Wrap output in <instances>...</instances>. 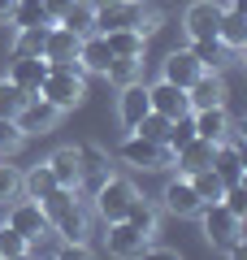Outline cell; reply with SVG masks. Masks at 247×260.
Listing matches in <instances>:
<instances>
[{
    "mask_svg": "<svg viewBox=\"0 0 247 260\" xmlns=\"http://www.w3.org/2000/svg\"><path fill=\"white\" fill-rule=\"evenodd\" d=\"M56 117H61V109H52L44 95H26V104L18 109L13 121L22 126V135H48V130L56 126Z\"/></svg>",
    "mask_w": 247,
    "mask_h": 260,
    "instance_id": "6",
    "label": "cell"
},
{
    "mask_svg": "<svg viewBox=\"0 0 247 260\" xmlns=\"http://www.w3.org/2000/svg\"><path fill=\"white\" fill-rule=\"evenodd\" d=\"M13 26H48L52 13H48L44 0H13V13H9Z\"/></svg>",
    "mask_w": 247,
    "mask_h": 260,
    "instance_id": "25",
    "label": "cell"
},
{
    "mask_svg": "<svg viewBox=\"0 0 247 260\" xmlns=\"http://www.w3.org/2000/svg\"><path fill=\"white\" fill-rule=\"evenodd\" d=\"M26 104V91L9 78H0V117H18V109Z\"/></svg>",
    "mask_w": 247,
    "mask_h": 260,
    "instance_id": "33",
    "label": "cell"
},
{
    "mask_svg": "<svg viewBox=\"0 0 247 260\" xmlns=\"http://www.w3.org/2000/svg\"><path fill=\"white\" fill-rule=\"evenodd\" d=\"M226 95H230V87H226V78H221V70H204V74L187 87L191 113L195 109H212V104H226Z\"/></svg>",
    "mask_w": 247,
    "mask_h": 260,
    "instance_id": "7",
    "label": "cell"
},
{
    "mask_svg": "<svg viewBox=\"0 0 247 260\" xmlns=\"http://www.w3.org/2000/svg\"><path fill=\"white\" fill-rule=\"evenodd\" d=\"M39 95H44L52 109H61V113L78 109L82 95H87V83H82V65H78V61L48 65V78H44V87H39Z\"/></svg>",
    "mask_w": 247,
    "mask_h": 260,
    "instance_id": "2",
    "label": "cell"
},
{
    "mask_svg": "<svg viewBox=\"0 0 247 260\" xmlns=\"http://www.w3.org/2000/svg\"><path fill=\"white\" fill-rule=\"evenodd\" d=\"M22 195V174L13 165H0V200H18Z\"/></svg>",
    "mask_w": 247,
    "mask_h": 260,
    "instance_id": "36",
    "label": "cell"
},
{
    "mask_svg": "<svg viewBox=\"0 0 247 260\" xmlns=\"http://www.w3.org/2000/svg\"><path fill=\"white\" fill-rule=\"evenodd\" d=\"M187 52H191L195 61L204 65V70H221V65L238 61V52H230V48L221 44L217 35H212V39H191V48H187Z\"/></svg>",
    "mask_w": 247,
    "mask_h": 260,
    "instance_id": "22",
    "label": "cell"
},
{
    "mask_svg": "<svg viewBox=\"0 0 247 260\" xmlns=\"http://www.w3.org/2000/svg\"><path fill=\"white\" fill-rule=\"evenodd\" d=\"M96 5H100V0H70L56 22L70 26L74 35H91V30H96Z\"/></svg>",
    "mask_w": 247,
    "mask_h": 260,
    "instance_id": "23",
    "label": "cell"
},
{
    "mask_svg": "<svg viewBox=\"0 0 247 260\" xmlns=\"http://www.w3.org/2000/svg\"><path fill=\"white\" fill-rule=\"evenodd\" d=\"M9 225L22 234V239H35V234L52 230L48 217H44V208H39V200H26V195H22L18 204H9Z\"/></svg>",
    "mask_w": 247,
    "mask_h": 260,
    "instance_id": "12",
    "label": "cell"
},
{
    "mask_svg": "<svg viewBox=\"0 0 247 260\" xmlns=\"http://www.w3.org/2000/svg\"><path fill=\"white\" fill-rule=\"evenodd\" d=\"M221 204H226L230 213H238V217H243V213H247V191H243V182H238V186H226Z\"/></svg>",
    "mask_w": 247,
    "mask_h": 260,
    "instance_id": "37",
    "label": "cell"
},
{
    "mask_svg": "<svg viewBox=\"0 0 247 260\" xmlns=\"http://www.w3.org/2000/svg\"><path fill=\"white\" fill-rule=\"evenodd\" d=\"M39 208H44V217H48V225H52L56 239H65V243L87 239V208H82L78 191L56 186V191H48L44 200H39Z\"/></svg>",
    "mask_w": 247,
    "mask_h": 260,
    "instance_id": "1",
    "label": "cell"
},
{
    "mask_svg": "<svg viewBox=\"0 0 247 260\" xmlns=\"http://www.w3.org/2000/svg\"><path fill=\"white\" fill-rule=\"evenodd\" d=\"M139 70H143V56H113L109 70H104V78H113V83L121 87V83H135Z\"/></svg>",
    "mask_w": 247,
    "mask_h": 260,
    "instance_id": "31",
    "label": "cell"
},
{
    "mask_svg": "<svg viewBox=\"0 0 247 260\" xmlns=\"http://www.w3.org/2000/svg\"><path fill=\"white\" fill-rule=\"evenodd\" d=\"M147 100H152V109L161 113V117H187V113H191V104H187V87H178V83H152L147 87Z\"/></svg>",
    "mask_w": 247,
    "mask_h": 260,
    "instance_id": "9",
    "label": "cell"
},
{
    "mask_svg": "<svg viewBox=\"0 0 247 260\" xmlns=\"http://www.w3.org/2000/svg\"><path fill=\"white\" fill-rule=\"evenodd\" d=\"M109 61H113V48H109V39H104L100 30L82 35V44H78V65H82V74H104V70H109Z\"/></svg>",
    "mask_w": 247,
    "mask_h": 260,
    "instance_id": "18",
    "label": "cell"
},
{
    "mask_svg": "<svg viewBox=\"0 0 247 260\" xmlns=\"http://www.w3.org/2000/svg\"><path fill=\"white\" fill-rule=\"evenodd\" d=\"M212 148H217V143H208V139L195 135L191 143H182V148L174 152V169H178V174H187V178H191L195 169H208L212 165Z\"/></svg>",
    "mask_w": 247,
    "mask_h": 260,
    "instance_id": "21",
    "label": "cell"
},
{
    "mask_svg": "<svg viewBox=\"0 0 247 260\" xmlns=\"http://www.w3.org/2000/svg\"><path fill=\"white\" fill-rule=\"evenodd\" d=\"M44 5H48V13H52V22H56V18H61V9L70 5V0H44Z\"/></svg>",
    "mask_w": 247,
    "mask_h": 260,
    "instance_id": "38",
    "label": "cell"
},
{
    "mask_svg": "<svg viewBox=\"0 0 247 260\" xmlns=\"http://www.w3.org/2000/svg\"><path fill=\"white\" fill-rule=\"evenodd\" d=\"M161 26H165V9L156 5V0H139V22H135V30H139V35H156Z\"/></svg>",
    "mask_w": 247,
    "mask_h": 260,
    "instance_id": "32",
    "label": "cell"
},
{
    "mask_svg": "<svg viewBox=\"0 0 247 260\" xmlns=\"http://www.w3.org/2000/svg\"><path fill=\"white\" fill-rule=\"evenodd\" d=\"M48 78V61L44 56H13V70H9V83H18L26 95H39Z\"/></svg>",
    "mask_w": 247,
    "mask_h": 260,
    "instance_id": "19",
    "label": "cell"
},
{
    "mask_svg": "<svg viewBox=\"0 0 247 260\" xmlns=\"http://www.w3.org/2000/svg\"><path fill=\"white\" fill-rule=\"evenodd\" d=\"M212 174H217L226 186H238V182H243V152H238V143H226V139H221L217 148H212Z\"/></svg>",
    "mask_w": 247,
    "mask_h": 260,
    "instance_id": "20",
    "label": "cell"
},
{
    "mask_svg": "<svg viewBox=\"0 0 247 260\" xmlns=\"http://www.w3.org/2000/svg\"><path fill=\"white\" fill-rule=\"evenodd\" d=\"M48 169H52L56 186L82 191V156H78V148H56L52 156H48Z\"/></svg>",
    "mask_w": 247,
    "mask_h": 260,
    "instance_id": "15",
    "label": "cell"
},
{
    "mask_svg": "<svg viewBox=\"0 0 247 260\" xmlns=\"http://www.w3.org/2000/svg\"><path fill=\"white\" fill-rule=\"evenodd\" d=\"M195 217H204V239H208L212 247H221V251H230L238 239H243V217L230 213L221 200H217V204H200Z\"/></svg>",
    "mask_w": 247,
    "mask_h": 260,
    "instance_id": "5",
    "label": "cell"
},
{
    "mask_svg": "<svg viewBox=\"0 0 247 260\" xmlns=\"http://www.w3.org/2000/svg\"><path fill=\"white\" fill-rule=\"evenodd\" d=\"M48 191H56V178H52V169H48V160L22 174V195H26V200H44Z\"/></svg>",
    "mask_w": 247,
    "mask_h": 260,
    "instance_id": "26",
    "label": "cell"
},
{
    "mask_svg": "<svg viewBox=\"0 0 247 260\" xmlns=\"http://www.w3.org/2000/svg\"><path fill=\"white\" fill-rule=\"evenodd\" d=\"M147 234L143 230H135V225L121 217V221H109V234H104V247L113 251V256H143V247H147Z\"/></svg>",
    "mask_w": 247,
    "mask_h": 260,
    "instance_id": "10",
    "label": "cell"
},
{
    "mask_svg": "<svg viewBox=\"0 0 247 260\" xmlns=\"http://www.w3.org/2000/svg\"><path fill=\"white\" fill-rule=\"evenodd\" d=\"M48 26H52V22H48ZM48 26H18V39H13V56H44Z\"/></svg>",
    "mask_w": 247,
    "mask_h": 260,
    "instance_id": "27",
    "label": "cell"
},
{
    "mask_svg": "<svg viewBox=\"0 0 247 260\" xmlns=\"http://www.w3.org/2000/svg\"><path fill=\"white\" fill-rule=\"evenodd\" d=\"M9 221V200H0V225Z\"/></svg>",
    "mask_w": 247,
    "mask_h": 260,
    "instance_id": "39",
    "label": "cell"
},
{
    "mask_svg": "<svg viewBox=\"0 0 247 260\" xmlns=\"http://www.w3.org/2000/svg\"><path fill=\"white\" fill-rule=\"evenodd\" d=\"M191 126H195V135H200V139H208V143L230 139V113H226V104L195 109V113H191Z\"/></svg>",
    "mask_w": 247,
    "mask_h": 260,
    "instance_id": "17",
    "label": "cell"
},
{
    "mask_svg": "<svg viewBox=\"0 0 247 260\" xmlns=\"http://www.w3.org/2000/svg\"><path fill=\"white\" fill-rule=\"evenodd\" d=\"M152 109V100H147V83H121V91H117V117H121V126L126 130H135V121L143 117V113Z\"/></svg>",
    "mask_w": 247,
    "mask_h": 260,
    "instance_id": "13",
    "label": "cell"
},
{
    "mask_svg": "<svg viewBox=\"0 0 247 260\" xmlns=\"http://www.w3.org/2000/svg\"><path fill=\"white\" fill-rule=\"evenodd\" d=\"M161 204H165V213H174V217H195V213H200V195H195L191 178H187V174L169 178L165 191H161Z\"/></svg>",
    "mask_w": 247,
    "mask_h": 260,
    "instance_id": "8",
    "label": "cell"
},
{
    "mask_svg": "<svg viewBox=\"0 0 247 260\" xmlns=\"http://www.w3.org/2000/svg\"><path fill=\"white\" fill-rule=\"evenodd\" d=\"M78 44H82V35H74L70 26L52 22V26H48V44H44V61H48V65L78 61Z\"/></svg>",
    "mask_w": 247,
    "mask_h": 260,
    "instance_id": "14",
    "label": "cell"
},
{
    "mask_svg": "<svg viewBox=\"0 0 247 260\" xmlns=\"http://www.w3.org/2000/svg\"><path fill=\"white\" fill-rule=\"evenodd\" d=\"M0 256H5V260H18V256H26V239H22V234L13 230L9 221L0 225Z\"/></svg>",
    "mask_w": 247,
    "mask_h": 260,
    "instance_id": "35",
    "label": "cell"
},
{
    "mask_svg": "<svg viewBox=\"0 0 247 260\" xmlns=\"http://www.w3.org/2000/svg\"><path fill=\"white\" fill-rule=\"evenodd\" d=\"M126 221L135 225V230H143L147 239H156V221H161V213H156L152 204H143V200L135 195V200H130V208H126Z\"/></svg>",
    "mask_w": 247,
    "mask_h": 260,
    "instance_id": "30",
    "label": "cell"
},
{
    "mask_svg": "<svg viewBox=\"0 0 247 260\" xmlns=\"http://www.w3.org/2000/svg\"><path fill=\"white\" fill-rule=\"evenodd\" d=\"M217 22H221V5H212V0H195L182 13V26L191 39H212L217 35Z\"/></svg>",
    "mask_w": 247,
    "mask_h": 260,
    "instance_id": "11",
    "label": "cell"
},
{
    "mask_svg": "<svg viewBox=\"0 0 247 260\" xmlns=\"http://www.w3.org/2000/svg\"><path fill=\"white\" fill-rule=\"evenodd\" d=\"M191 186H195V195H200V204H217L221 195H226V182L212 174V165H208V169H195V174H191Z\"/></svg>",
    "mask_w": 247,
    "mask_h": 260,
    "instance_id": "29",
    "label": "cell"
},
{
    "mask_svg": "<svg viewBox=\"0 0 247 260\" xmlns=\"http://www.w3.org/2000/svg\"><path fill=\"white\" fill-rule=\"evenodd\" d=\"M91 200H96V213L104 217V221H121L126 217V208H130V200H135V182L130 178H121V174H104L100 182L91 186Z\"/></svg>",
    "mask_w": 247,
    "mask_h": 260,
    "instance_id": "4",
    "label": "cell"
},
{
    "mask_svg": "<svg viewBox=\"0 0 247 260\" xmlns=\"http://www.w3.org/2000/svg\"><path fill=\"white\" fill-rule=\"evenodd\" d=\"M217 39L230 48V52H243V44H247V18H243V0H230V9H221Z\"/></svg>",
    "mask_w": 247,
    "mask_h": 260,
    "instance_id": "16",
    "label": "cell"
},
{
    "mask_svg": "<svg viewBox=\"0 0 247 260\" xmlns=\"http://www.w3.org/2000/svg\"><path fill=\"white\" fill-rule=\"evenodd\" d=\"M117 156L126 160L130 169H143V174H161V169H174V152L165 148L161 139H143L130 130V139L117 148Z\"/></svg>",
    "mask_w": 247,
    "mask_h": 260,
    "instance_id": "3",
    "label": "cell"
},
{
    "mask_svg": "<svg viewBox=\"0 0 247 260\" xmlns=\"http://www.w3.org/2000/svg\"><path fill=\"white\" fill-rule=\"evenodd\" d=\"M104 39H109V48H113V56H143V48H147V35H139V30H104Z\"/></svg>",
    "mask_w": 247,
    "mask_h": 260,
    "instance_id": "28",
    "label": "cell"
},
{
    "mask_svg": "<svg viewBox=\"0 0 247 260\" xmlns=\"http://www.w3.org/2000/svg\"><path fill=\"white\" fill-rule=\"evenodd\" d=\"M200 74H204V65L195 61L191 52H169V56H165V74L161 78H165V83H178V87H191Z\"/></svg>",
    "mask_w": 247,
    "mask_h": 260,
    "instance_id": "24",
    "label": "cell"
},
{
    "mask_svg": "<svg viewBox=\"0 0 247 260\" xmlns=\"http://www.w3.org/2000/svg\"><path fill=\"white\" fill-rule=\"evenodd\" d=\"M26 143V135H22V126L13 117H0V156H13V152Z\"/></svg>",
    "mask_w": 247,
    "mask_h": 260,
    "instance_id": "34",
    "label": "cell"
}]
</instances>
